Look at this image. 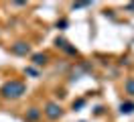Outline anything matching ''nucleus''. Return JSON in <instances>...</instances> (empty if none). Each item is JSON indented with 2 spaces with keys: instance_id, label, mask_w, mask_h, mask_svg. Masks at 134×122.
<instances>
[{
  "instance_id": "obj_4",
  "label": "nucleus",
  "mask_w": 134,
  "mask_h": 122,
  "mask_svg": "<svg viewBox=\"0 0 134 122\" xmlns=\"http://www.w3.org/2000/svg\"><path fill=\"white\" fill-rule=\"evenodd\" d=\"M45 61H47V57H45V55H35L33 57V63L35 65H43Z\"/></svg>"
},
{
  "instance_id": "obj_5",
  "label": "nucleus",
  "mask_w": 134,
  "mask_h": 122,
  "mask_svg": "<svg viewBox=\"0 0 134 122\" xmlns=\"http://www.w3.org/2000/svg\"><path fill=\"white\" fill-rule=\"evenodd\" d=\"M126 89H128V94H132V96H134V79L126 81Z\"/></svg>"
},
{
  "instance_id": "obj_2",
  "label": "nucleus",
  "mask_w": 134,
  "mask_h": 122,
  "mask_svg": "<svg viewBox=\"0 0 134 122\" xmlns=\"http://www.w3.org/2000/svg\"><path fill=\"white\" fill-rule=\"evenodd\" d=\"M45 114H47L49 118H53V120H55V118H59V116H61V108H59L57 104H49V106H47V110H45Z\"/></svg>"
},
{
  "instance_id": "obj_7",
  "label": "nucleus",
  "mask_w": 134,
  "mask_h": 122,
  "mask_svg": "<svg viewBox=\"0 0 134 122\" xmlns=\"http://www.w3.org/2000/svg\"><path fill=\"white\" fill-rule=\"evenodd\" d=\"M37 116H39V112H37V110H31V114H29V118H31V120H35V118H37Z\"/></svg>"
},
{
  "instance_id": "obj_1",
  "label": "nucleus",
  "mask_w": 134,
  "mask_h": 122,
  "mask_svg": "<svg viewBox=\"0 0 134 122\" xmlns=\"http://www.w3.org/2000/svg\"><path fill=\"white\" fill-rule=\"evenodd\" d=\"M25 83L23 81H16V79H12V81H8L4 88H2V94L6 98H20L23 94H25Z\"/></svg>"
},
{
  "instance_id": "obj_6",
  "label": "nucleus",
  "mask_w": 134,
  "mask_h": 122,
  "mask_svg": "<svg viewBox=\"0 0 134 122\" xmlns=\"http://www.w3.org/2000/svg\"><path fill=\"white\" fill-rule=\"evenodd\" d=\"M132 110H134V104H122V112L128 114V112H132Z\"/></svg>"
},
{
  "instance_id": "obj_3",
  "label": "nucleus",
  "mask_w": 134,
  "mask_h": 122,
  "mask_svg": "<svg viewBox=\"0 0 134 122\" xmlns=\"http://www.w3.org/2000/svg\"><path fill=\"white\" fill-rule=\"evenodd\" d=\"M12 51L18 53V55H26V53H29V45H25V43H16V45L12 47Z\"/></svg>"
}]
</instances>
